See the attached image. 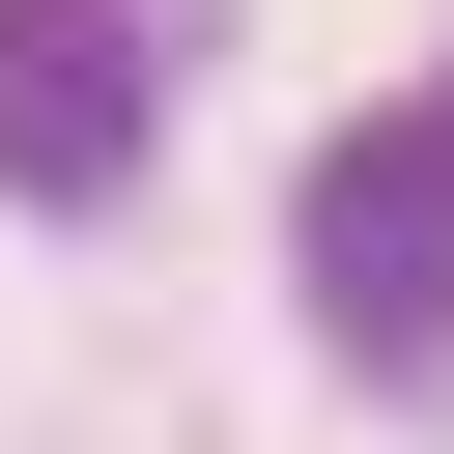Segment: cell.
<instances>
[{"label":"cell","mask_w":454,"mask_h":454,"mask_svg":"<svg viewBox=\"0 0 454 454\" xmlns=\"http://www.w3.org/2000/svg\"><path fill=\"white\" fill-rule=\"evenodd\" d=\"M284 255H312V340L340 369H454V85L426 114H340L312 199H284Z\"/></svg>","instance_id":"1"},{"label":"cell","mask_w":454,"mask_h":454,"mask_svg":"<svg viewBox=\"0 0 454 454\" xmlns=\"http://www.w3.org/2000/svg\"><path fill=\"white\" fill-rule=\"evenodd\" d=\"M142 114H170L142 0H0V199H114V170H142Z\"/></svg>","instance_id":"2"}]
</instances>
